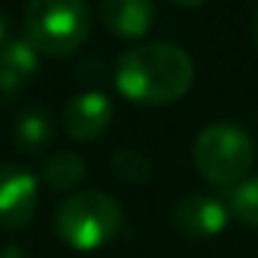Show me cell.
Returning <instances> with one entry per match:
<instances>
[{
	"mask_svg": "<svg viewBox=\"0 0 258 258\" xmlns=\"http://www.w3.org/2000/svg\"><path fill=\"white\" fill-rule=\"evenodd\" d=\"M100 17L114 36L142 39L153 28L156 6L153 0H100Z\"/></svg>",
	"mask_w": 258,
	"mask_h": 258,
	"instance_id": "obj_8",
	"label": "cell"
},
{
	"mask_svg": "<svg viewBox=\"0 0 258 258\" xmlns=\"http://www.w3.org/2000/svg\"><path fill=\"white\" fill-rule=\"evenodd\" d=\"M111 169L119 180L139 186L150 178V158L136 153V150H119L117 156L111 158Z\"/></svg>",
	"mask_w": 258,
	"mask_h": 258,
	"instance_id": "obj_13",
	"label": "cell"
},
{
	"mask_svg": "<svg viewBox=\"0 0 258 258\" xmlns=\"http://www.w3.org/2000/svg\"><path fill=\"white\" fill-rule=\"evenodd\" d=\"M175 6H183V9H191V6H200L203 0H172Z\"/></svg>",
	"mask_w": 258,
	"mask_h": 258,
	"instance_id": "obj_16",
	"label": "cell"
},
{
	"mask_svg": "<svg viewBox=\"0 0 258 258\" xmlns=\"http://www.w3.org/2000/svg\"><path fill=\"white\" fill-rule=\"evenodd\" d=\"M84 178H86V164H84V158L75 156V153H56V156H50L45 161V167H42V180L56 191L73 189V186H78Z\"/></svg>",
	"mask_w": 258,
	"mask_h": 258,
	"instance_id": "obj_11",
	"label": "cell"
},
{
	"mask_svg": "<svg viewBox=\"0 0 258 258\" xmlns=\"http://www.w3.org/2000/svg\"><path fill=\"white\" fill-rule=\"evenodd\" d=\"M114 81L128 100L145 106H167L189 92L195 81V64L183 47L150 42L131 47L119 56Z\"/></svg>",
	"mask_w": 258,
	"mask_h": 258,
	"instance_id": "obj_1",
	"label": "cell"
},
{
	"mask_svg": "<svg viewBox=\"0 0 258 258\" xmlns=\"http://www.w3.org/2000/svg\"><path fill=\"white\" fill-rule=\"evenodd\" d=\"M230 208L244 225L258 228V175L236 186L233 195H230Z\"/></svg>",
	"mask_w": 258,
	"mask_h": 258,
	"instance_id": "obj_12",
	"label": "cell"
},
{
	"mask_svg": "<svg viewBox=\"0 0 258 258\" xmlns=\"http://www.w3.org/2000/svg\"><path fill=\"white\" fill-rule=\"evenodd\" d=\"M172 222L175 228L183 236L191 239H208V236H217L219 230L228 225V211L219 200L206 195H191L175 206L172 211Z\"/></svg>",
	"mask_w": 258,
	"mask_h": 258,
	"instance_id": "obj_7",
	"label": "cell"
},
{
	"mask_svg": "<svg viewBox=\"0 0 258 258\" xmlns=\"http://www.w3.org/2000/svg\"><path fill=\"white\" fill-rule=\"evenodd\" d=\"M39 191L36 178L23 167H0V228L20 230L34 219Z\"/></svg>",
	"mask_w": 258,
	"mask_h": 258,
	"instance_id": "obj_5",
	"label": "cell"
},
{
	"mask_svg": "<svg viewBox=\"0 0 258 258\" xmlns=\"http://www.w3.org/2000/svg\"><path fill=\"white\" fill-rule=\"evenodd\" d=\"M25 39L45 56H70L92 31L86 0H28L23 14Z\"/></svg>",
	"mask_w": 258,
	"mask_h": 258,
	"instance_id": "obj_2",
	"label": "cell"
},
{
	"mask_svg": "<svg viewBox=\"0 0 258 258\" xmlns=\"http://www.w3.org/2000/svg\"><path fill=\"white\" fill-rule=\"evenodd\" d=\"M122 230V208L106 191H78L61 203L56 233L75 250H97Z\"/></svg>",
	"mask_w": 258,
	"mask_h": 258,
	"instance_id": "obj_3",
	"label": "cell"
},
{
	"mask_svg": "<svg viewBox=\"0 0 258 258\" xmlns=\"http://www.w3.org/2000/svg\"><path fill=\"white\" fill-rule=\"evenodd\" d=\"M252 139L230 122L208 125L195 139V167L211 183H241L252 167Z\"/></svg>",
	"mask_w": 258,
	"mask_h": 258,
	"instance_id": "obj_4",
	"label": "cell"
},
{
	"mask_svg": "<svg viewBox=\"0 0 258 258\" xmlns=\"http://www.w3.org/2000/svg\"><path fill=\"white\" fill-rule=\"evenodd\" d=\"M9 42V20H6V14L0 12V47Z\"/></svg>",
	"mask_w": 258,
	"mask_h": 258,
	"instance_id": "obj_14",
	"label": "cell"
},
{
	"mask_svg": "<svg viewBox=\"0 0 258 258\" xmlns=\"http://www.w3.org/2000/svg\"><path fill=\"white\" fill-rule=\"evenodd\" d=\"M0 258H25V252H23V247H3Z\"/></svg>",
	"mask_w": 258,
	"mask_h": 258,
	"instance_id": "obj_15",
	"label": "cell"
},
{
	"mask_svg": "<svg viewBox=\"0 0 258 258\" xmlns=\"http://www.w3.org/2000/svg\"><path fill=\"white\" fill-rule=\"evenodd\" d=\"M39 70V53L28 39H9L0 47V97H14Z\"/></svg>",
	"mask_w": 258,
	"mask_h": 258,
	"instance_id": "obj_9",
	"label": "cell"
},
{
	"mask_svg": "<svg viewBox=\"0 0 258 258\" xmlns=\"http://www.w3.org/2000/svg\"><path fill=\"white\" fill-rule=\"evenodd\" d=\"M53 139V117L47 108H28L14 125V142L25 156L42 153Z\"/></svg>",
	"mask_w": 258,
	"mask_h": 258,
	"instance_id": "obj_10",
	"label": "cell"
},
{
	"mask_svg": "<svg viewBox=\"0 0 258 258\" xmlns=\"http://www.w3.org/2000/svg\"><path fill=\"white\" fill-rule=\"evenodd\" d=\"M111 114H114V106L103 92H84V95H75L64 106L61 122L73 139L95 142L100 134H106Z\"/></svg>",
	"mask_w": 258,
	"mask_h": 258,
	"instance_id": "obj_6",
	"label": "cell"
},
{
	"mask_svg": "<svg viewBox=\"0 0 258 258\" xmlns=\"http://www.w3.org/2000/svg\"><path fill=\"white\" fill-rule=\"evenodd\" d=\"M252 34H255V42H258V12H255V23H252Z\"/></svg>",
	"mask_w": 258,
	"mask_h": 258,
	"instance_id": "obj_17",
	"label": "cell"
}]
</instances>
